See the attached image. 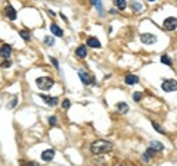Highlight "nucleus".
I'll return each mask as SVG.
<instances>
[{
  "mask_svg": "<svg viewBox=\"0 0 177 166\" xmlns=\"http://www.w3.org/2000/svg\"><path fill=\"white\" fill-rule=\"evenodd\" d=\"M36 84H37V87H39L40 90L46 91V90H50L52 87H53L55 81H53V79H52L50 77H41V78H37Z\"/></svg>",
  "mask_w": 177,
  "mask_h": 166,
  "instance_id": "2",
  "label": "nucleus"
},
{
  "mask_svg": "<svg viewBox=\"0 0 177 166\" xmlns=\"http://www.w3.org/2000/svg\"><path fill=\"white\" fill-rule=\"evenodd\" d=\"M44 43L47 46H53L55 44V40L52 38V37H46V38H44Z\"/></svg>",
  "mask_w": 177,
  "mask_h": 166,
  "instance_id": "26",
  "label": "nucleus"
},
{
  "mask_svg": "<svg viewBox=\"0 0 177 166\" xmlns=\"http://www.w3.org/2000/svg\"><path fill=\"white\" fill-rule=\"evenodd\" d=\"M53 157H55V150H44L43 153H41V160L44 162H50V160H53Z\"/></svg>",
  "mask_w": 177,
  "mask_h": 166,
  "instance_id": "9",
  "label": "nucleus"
},
{
  "mask_svg": "<svg viewBox=\"0 0 177 166\" xmlns=\"http://www.w3.org/2000/svg\"><path fill=\"white\" fill-rule=\"evenodd\" d=\"M132 9H133V12L139 13V12H142V9H143V5H142L140 2H137V0H133L132 2Z\"/></svg>",
  "mask_w": 177,
  "mask_h": 166,
  "instance_id": "16",
  "label": "nucleus"
},
{
  "mask_svg": "<svg viewBox=\"0 0 177 166\" xmlns=\"http://www.w3.org/2000/svg\"><path fill=\"white\" fill-rule=\"evenodd\" d=\"M90 3H92V5L98 9V12H99L100 15L103 13V6H102V3H100V0H90Z\"/></svg>",
  "mask_w": 177,
  "mask_h": 166,
  "instance_id": "19",
  "label": "nucleus"
},
{
  "mask_svg": "<svg viewBox=\"0 0 177 166\" xmlns=\"http://www.w3.org/2000/svg\"><path fill=\"white\" fill-rule=\"evenodd\" d=\"M162 90L167 91V93H170V91H176L177 90V81L176 79H164V83H162Z\"/></svg>",
  "mask_w": 177,
  "mask_h": 166,
  "instance_id": "3",
  "label": "nucleus"
},
{
  "mask_svg": "<svg viewBox=\"0 0 177 166\" xmlns=\"http://www.w3.org/2000/svg\"><path fill=\"white\" fill-rule=\"evenodd\" d=\"M149 2H155V0H149Z\"/></svg>",
  "mask_w": 177,
  "mask_h": 166,
  "instance_id": "33",
  "label": "nucleus"
},
{
  "mask_svg": "<svg viewBox=\"0 0 177 166\" xmlns=\"http://www.w3.org/2000/svg\"><path fill=\"white\" fill-rule=\"evenodd\" d=\"M5 15L9 18L11 21H15V19H17V11H15V7L11 5H7L5 7Z\"/></svg>",
  "mask_w": 177,
  "mask_h": 166,
  "instance_id": "8",
  "label": "nucleus"
},
{
  "mask_svg": "<svg viewBox=\"0 0 177 166\" xmlns=\"http://www.w3.org/2000/svg\"><path fill=\"white\" fill-rule=\"evenodd\" d=\"M50 31H52V34H53V35H56V37H62V35H64L62 28H59L56 24H52V25H50Z\"/></svg>",
  "mask_w": 177,
  "mask_h": 166,
  "instance_id": "12",
  "label": "nucleus"
},
{
  "mask_svg": "<svg viewBox=\"0 0 177 166\" xmlns=\"http://www.w3.org/2000/svg\"><path fill=\"white\" fill-rule=\"evenodd\" d=\"M47 13H49L50 16H56V13H55V12H53V11H47Z\"/></svg>",
  "mask_w": 177,
  "mask_h": 166,
  "instance_id": "31",
  "label": "nucleus"
},
{
  "mask_svg": "<svg viewBox=\"0 0 177 166\" xmlns=\"http://www.w3.org/2000/svg\"><path fill=\"white\" fill-rule=\"evenodd\" d=\"M12 55V47L9 44H3L0 47V57L2 59H9Z\"/></svg>",
  "mask_w": 177,
  "mask_h": 166,
  "instance_id": "7",
  "label": "nucleus"
},
{
  "mask_svg": "<svg viewBox=\"0 0 177 166\" xmlns=\"http://www.w3.org/2000/svg\"><path fill=\"white\" fill-rule=\"evenodd\" d=\"M75 55L78 57H86L87 56V47L86 46H78L77 50H75Z\"/></svg>",
  "mask_w": 177,
  "mask_h": 166,
  "instance_id": "14",
  "label": "nucleus"
},
{
  "mask_svg": "<svg viewBox=\"0 0 177 166\" xmlns=\"http://www.w3.org/2000/svg\"><path fill=\"white\" fill-rule=\"evenodd\" d=\"M140 41H142L143 44H154V43H156V37H155L154 34L145 33L140 35Z\"/></svg>",
  "mask_w": 177,
  "mask_h": 166,
  "instance_id": "5",
  "label": "nucleus"
},
{
  "mask_svg": "<svg viewBox=\"0 0 177 166\" xmlns=\"http://www.w3.org/2000/svg\"><path fill=\"white\" fill-rule=\"evenodd\" d=\"M50 62H52V65H53V66H55L56 69L59 68V63H58V61H56L55 57H50Z\"/></svg>",
  "mask_w": 177,
  "mask_h": 166,
  "instance_id": "29",
  "label": "nucleus"
},
{
  "mask_svg": "<svg viewBox=\"0 0 177 166\" xmlns=\"http://www.w3.org/2000/svg\"><path fill=\"white\" fill-rule=\"evenodd\" d=\"M151 149H154L155 151H161V150H164V146L160 141H151Z\"/></svg>",
  "mask_w": 177,
  "mask_h": 166,
  "instance_id": "18",
  "label": "nucleus"
},
{
  "mask_svg": "<svg viewBox=\"0 0 177 166\" xmlns=\"http://www.w3.org/2000/svg\"><path fill=\"white\" fill-rule=\"evenodd\" d=\"M161 62L164 63V65H167V66H173V61L168 57L167 55H162L161 56Z\"/></svg>",
  "mask_w": 177,
  "mask_h": 166,
  "instance_id": "20",
  "label": "nucleus"
},
{
  "mask_svg": "<svg viewBox=\"0 0 177 166\" xmlns=\"http://www.w3.org/2000/svg\"><path fill=\"white\" fill-rule=\"evenodd\" d=\"M49 123L52 125V127H53V125H56V123H58V119H56V116H50L49 118Z\"/></svg>",
  "mask_w": 177,
  "mask_h": 166,
  "instance_id": "27",
  "label": "nucleus"
},
{
  "mask_svg": "<svg viewBox=\"0 0 177 166\" xmlns=\"http://www.w3.org/2000/svg\"><path fill=\"white\" fill-rule=\"evenodd\" d=\"M78 77H80V79H81V83H83L84 85H90L92 81H93L92 77H90V75H88L84 69H80V71H78Z\"/></svg>",
  "mask_w": 177,
  "mask_h": 166,
  "instance_id": "6",
  "label": "nucleus"
},
{
  "mask_svg": "<svg viewBox=\"0 0 177 166\" xmlns=\"http://www.w3.org/2000/svg\"><path fill=\"white\" fill-rule=\"evenodd\" d=\"M40 97H41V100H44V101L47 103V106L58 105V99H56V97H49V96H46V94H40Z\"/></svg>",
  "mask_w": 177,
  "mask_h": 166,
  "instance_id": "11",
  "label": "nucleus"
},
{
  "mask_svg": "<svg viewBox=\"0 0 177 166\" xmlns=\"http://www.w3.org/2000/svg\"><path fill=\"white\" fill-rule=\"evenodd\" d=\"M69 107H71V101H69L68 99H65L64 101H62V109H64V110H68Z\"/></svg>",
  "mask_w": 177,
  "mask_h": 166,
  "instance_id": "23",
  "label": "nucleus"
},
{
  "mask_svg": "<svg viewBox=\"0 0 177 166\" xmlns=\"http://www.w3.org/2000/svg\"><path fill=\"white\" fill-rule=\"evenodd\" d=\"M0 65H2V66H3V68H6V66H11V62H9V61H6V62H0Z\"/></svg>",
  "mask_w": 177,
  "mask_h": 166,
  "instance_id": "30",
  "label": "nucleus"
},
{
  "mask_svg": "<svg viewBox=\"0 0 177 166\" xmlns=\"http://www.w3.org/2000/svg\"><path fill=\"white\" fill-rule=\"evenodd\" d=\"M17 103H18V99H17V97H15V99H13V100H12V101H11V103H9V106H7V107H9V109H13Z\"/></svg>",
  "mask_w": 177,
  "mask_h": 166,
  "instance_id": "28",
  "label": "nucleus"
},
{
  "mask_svg": "<svg viewBox=\"0 0 177 166\" xmlns=\"http://www.w3.org/2000/svg\"><path fill=\"white\" fill-rule=\"evenodd\" d=\"M115 5L120 11H124V9L127 7V2H126V0H115Z\"/></svg>",
  "mask_w": 177,
  "mask_h": 166,
  "instance_id": "21",
  "label": "nucleus"
},
{
  "mask_svg": "<svg viewBox=\"0 0 177 166\" xmlns=\"http://www.w3.org/2000/svg\"><path fill=\"white\" fill-rule=\"evenodd\" d=\"M154 155H155V150H154V149H151V147H149V149H148V150H146V151L143 153L142 159H143V162H149V159H151V157H152Z\"/></svg>",
  "mask_w": 177,
  "mask_h": 166,
  "instance_id": "17",
  "label": "nucleus"
},
{
  "mask_svg": "<svg viewBox=\"0 0 177 166\" xmlns=\"http://www.w3.org/2000/svg\"><path fill=\"white\" fill-rule=\"evenodd\" d=\"M139 83V77L137 75H133V74H130V75H127L126 77V84H128V85H134V84Z\"/></svg>",
  "mask_w": 177,
  "mask_h": 166,
  "instance_id": "13",
  "label": "nucleus"
},
{
  "mask_svg": "<svg viewBox=\"0 0 177 166\" xmlns=\"http://www.w3.org/2000/svg\"><path fill=\"white\" fill-rule=\"evenodd\" d=\"M120 166H122V165H120Z\"/></svg>",
  "mask_w": 177,
  "mask_h": 166,
  "instance_id": "34",
  "label": "nucleus"
},
{
  "mask_svg": "<svg viewBox=\"0 0 177 166\" xmlns=\"http://www.w3.org/2000/svg\"><path fill=\"white\" fill-rule=\"evenodd\" d=\"M19 34H21V37L25 40V41H30V40H31V33H30V31H27V29H22Z\"/></svg>",
  "mask_w": 177,
  "mask_h": 166,
  "instance_id": "22",
  "label": "nucleus"
},
{
  "mask_svg": "<svg viewBox=\"0 0 177 166\" xmlns=\"http://www.w3.org/2000/svg\"><path fill=\"white\" fill-rule=\"evenodd\" d=\"M111 15H115V13H117V11H115V9H111Z\"/></svg>",
  "mask_w": 177,
  "mask_h": 166,
  "instance_id": "32",
  "label": "nucleus"
},
{
  "mask_svg": "<svg viewBox=\"0 0 177 166\" xmlns=\"http://www.w3.org/2000/svg\"><path fill=\"white\" fill-rule=\"evenodd\" d=\"M87 46L88 47H92V49H100L102 46H100V41L96 37H90L87 38Z\"/></svg>",
  "mask_w": 177,
  "mask_h": 166,
  "instance_id": "10",
  "label": "nucleus"
},
{
  "mask_svg": "<svg viewBox=\"0 0 177 166\" xmlns=\"http://www.w3.org/2000/svg\"><path fill=\"white\" fill-rule=\"evenodd\" d=\"M112 149H114V144L111 141H106V140H96V141H93L90 144V151L96 156L105 155V153L111 151Z\"/></svg>",
  "mask_w": 177,
  "mask_h": 166,
  "instance_id": "1",
  "label": "nucleus"
},
{
  "mask_svg": "<svg viewBox=\"0 0 177 166\" xmlns=\"http://www.w3.org/2000/svg\"><path fill=\"white\" fill-rule=\"evenodd\" d=\"M133 100H134V101H140V100H142V93H140V91L133 93Z\"/></svg>",
  "mask_w": 177,
  "mask_h": 166,
  "instance_id": "25",
  "label": "nucleus"
},
{
  "mask_svg": "<svg viewBox=\"0 0 177 166\" xmlns=\"http://www.w3.org/2000/svg\"><path fill=\"white\" fill-rule=\"evenodd\" d=\"M117 110L120 112V113H127L128 105L126 103V101H120V103H117Z\"/></svg>",
  "mask_w": 177,
  "mask_h": 166,
  "instance_id": "15",
  "label": "nucleus"
},
{
  "mask_svg": "<svg viewBox=\"0 0 177 166\" xmlns=\"http://www.w3.org/2000/svg\"><path fill=\"white\" fill-rule=\"evenodd\" d=\"M152 127L155 128V131H156V132H160V134H165V131H164V129H162V128H161L160 125L156 123V122H152Z\"/></svg>",
  "mask_w": 177,
  "mask_h": 166,
  "instance_id": "24",
  "label": "nucleus"
},
{
  "mask_svg": "<svg viewBox=\"0 0 177 166\" xmlns=\"http://www.w3.org/2000/svg\"><path fill=\"white\" fill-rule=\"evenodd\" d=\"M162 27L165 28L167 31H174L177 28V18H167L162 24Z\"/></svg>",
  "mask_w": 177,
  "mask_h": 166,
  "instance_id": "4",
  "label": "nucleus"
}]
</instances>
